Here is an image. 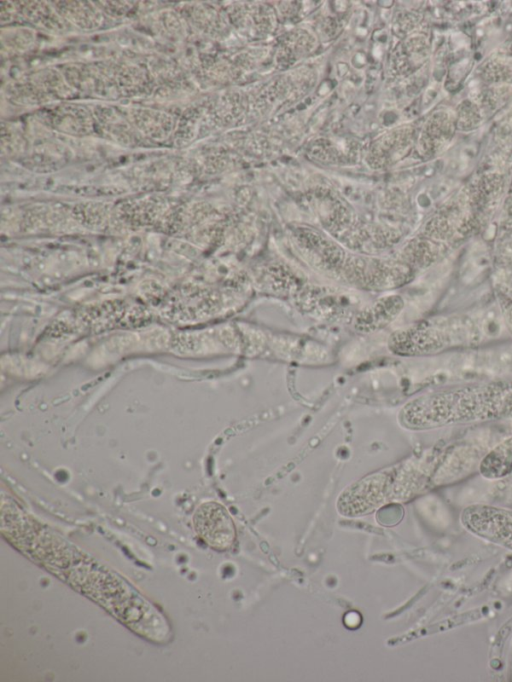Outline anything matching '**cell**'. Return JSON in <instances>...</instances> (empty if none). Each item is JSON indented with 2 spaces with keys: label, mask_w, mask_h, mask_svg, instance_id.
I'll use <instances>...</instances> for the list:
<instances>
[{
  "label": "cell",
  "mask_w": 512,
  "mask_h": 682,
  "mask_svg": "<svg viewBox=\"0 0 512 682\" xmlns=\"http://www.w3.org/2000/svg\"><path fill=\"white\" fill-rule=\"evenodd\" d=\"M198 536L216 550L230 549L236 531L228 511L217 502H206L198 507L193 517Z\"/></svg>",
  "instance_id": "obj_3"
},
{
  "label": "cell",
  "mask_w": 512,
  "mask_h": 682,
  "mask_svg": "<svg viewBox=\"0 0 512 682\" xmlns=\"http://www.w3.org/2000/svg\"><path fill=\"white\" fill-rule=\"evenodd\" d=\"M501 327V316L493 311L444 316L398 334L393 344L398 352L404 354H433L496 338Z\"/></svg>",
  "instance_id": "obj_2"
},
{
  "label": "cell",
  "mask_w": 512,
  "mask_h": 682,
  "mask_svg": "<svg viewBox=\"0 0 512 682\" xmlns=\"http://www.w3.org/2000/svg\"><path fill=\"white\" fill-rule=\"evenodd\" d=\"M512 420V379L473 382L418 395L399 412L409 430Z\"/></svg>",
  "instance_id": "obj_1"
},
{
  "label": "cell",
  "mask_w": 512,
  "mask_h": 682,
  "mask_svg": "<svg viewBox=\"0 0 512 682\" xmlns=\"http://www.w3.org/2000/svg\"><path fill=\"white\" fill-rule=\"evenodd\" d=\"M481 473L491 479L512 475V435L494 445L479 465Z\"/></svg>",
  "instance_id": "obj_4"
}]
</instances>
